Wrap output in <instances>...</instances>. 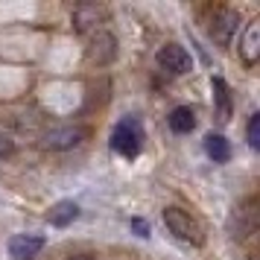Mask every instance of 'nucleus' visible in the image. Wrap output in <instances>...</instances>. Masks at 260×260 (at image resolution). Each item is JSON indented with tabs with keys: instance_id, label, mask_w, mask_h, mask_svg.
Segmentation results:
<instances>
[{
	"instance_id": "1",
	"label": "nucleus",
	"mask_w": 260,
	"mask_h": 260,
	"mask_svg": "<svg viewBox=\"0 0 260 260\" xmlns=\"http://www.w3.org/2000/svg\"><path fill=\"white\" fill-rule=\"evenodd\" d=\"M164 225H167V231L176 237V240H181V243H190V246H202V243H205L202 225L196 222L187 211H181V208H167Z\"/></svg>"
},
{
	"instance_id": "2",
	"label": "nucleus",
	"mask_w": 260,
	"mask_h": 260,
	"mask_svg": "<svg viewBox=\"0 0 260 260\" xmlns=\"http://www.w3.org/2000/svg\"><path fill=\"white\" fill-rule=\"evenodd\" d=\"M141 146H143V132H141V123L135 117L114 126V132H111V149L114 152L126 155V158H135L141 152Z\"/></svg>"
},
{
	"instance_id": "3",
	"label": "nucleus",
	"mask_w": 260,
	"mask_h": 260,
	"mask_svg": "<svg viewBox=\"0 0 260 260\" xmlns=\"http://www.w3.org/2000/svg\"><path fill=\"white\" fill-rule=\"evenodd\" d=\"M85 141V129L82 126H56V129H47L44 132V138H41V146L44 149H73V146H79Z\"/></svg>"
},
{
	"instance_id": "4",
	"label": "nucleus",
	"mask_w": 260,
	"mask_h": 260,
	"mask_svg": "<svg viewBox=\"0 0 260 260\" xmlns=\"http://www.w3.org/2000/svg\"><path fill=\"white\" fill-rule=\"evenodd\" d=\"M155 61H158V68H161V71H170V73H176V76H181V73H190V68H193L190 53L181 47V44H173V41L158 50Z\"/></svg>"
},
{
	"instance_id": "5",
	"label": "nucleus",
	"mask_w": 260,
	"mask_h": 260,
	"mask_svg": "<svg viewBox=\"0 0 260 260\" xmlns=\"http://www.w3.org/2000/svg\"><path fill=\"white\" fill-rule=\"evenodd\" d=\"M114 59H117V38L106 32V29H96V36L88 44V61L103 68V64H111Z\"/></svg>"
},
{
	"instance_id": "6",
	"label": "nucleus",
	"mask_w": 260,
	"mask_h": 260,
	"mask_svg": "<svg viewBox=\"0 0 260 260\" xmlns=\"http://www.w3.org/2000/svg\"><path fill=\"white\" fill-rule=\"evenodd\" d=\"M237 26H240V15L234 9H219L211 21V38L219 47H228L231 38L237 36Z\"/></svg>"
},
{
	"instance_id": "7",
	"label": "nucleus",
	"mask_w": 260,
	"mask_h": 260,
	"mask_svg": "<svg viewBox=\"0 0 260 260\" xmlns=\"http://www.w3.org/2000/svg\"><path fill=\"white\" fill-rule=\"evenodd\" d=\"M44 248V237L38 234H15L9 240V254L15 260H32Z\"/></svg>"
},
{
	"instance_id": "8",
	"label": "nucleus",
	"mask_w": 260,
	"mask_h": 260,
	"mask_svg": "<svg viewBox=\"0 0 260 260\" xmlns=\"http://www.w3.org/2000/svg\"><path fill=\"white\" fill-rule=\"evenodd\" d=\"M106 18V12L100 9V6H94V3H82V6H76L73 9V29L76 32H88V29H96V24Z\"/></svg>"
},
{
	"instance_id": "9",
	"label": "nucleus",
	"mask_w": 260,
	"mask_h": 260,
	"mask_svg": "<svg viewBox=\"0 0 260 260\" xmlns=\"http://www.w3.org/2000/svg\"><path fill=\"white\" fill-rule=\"evenodd\" d=\"M240 56L246 64H254L260 59V21H251L246 26V36L240 41Z\"/></svg>"
},
{
	"instance_id": "10",
	"label": "nucleus",
	"mask_w": 260,
	"mask_h": 260,
	"mask_svg": "<svg viewBox=\"0 0 260 260\" xmlns=\"http://www.w3.org/2000/svg\"><path fill=\"white\" fill-rule=\"evenodd\" d=\"M228 231L234 240H243L254 231V211H251V202H248L246 208H237L231 213V222H228Z\"/></svg>"
},
{
	"instance_id": "11",
	"label": "nucleus",
	"mask_w": 260,
	"mask_h": 260,
	"mask_svg": "<svg viewBox=\"0 0 260 260\" xmlns=\"http://www.w3.org/2000/svg\"><path fill=\"white\" fill-rule=\"evenodd\" d=\"M167 123H170V129L176 132V135H190V132L196 129V111L190 106H176L170 111Z\"/></svg>"
},
{
	"instance_id": "12",
	"label": "nucleus",
	"mask_w": 260,
	"mask_h": 260,
	"mask_svg": "<svg viewBox=\"0 0 260 260\" xmlns=\"http://www.w3.org/2000/svg\"><path fill=\"white\" fill-rule=\"evenodd\" d=\"M76 216H79V208H76V202H71V199L56 202V205L50 208V213H47L50 225H56V228H68Z\"/></svg>"
},
{
	"instance_id": "13",
	"label": "nucleus",
	"mask_w": 260,
	"mask_h": 260,
	"mask_svg": "<svg viewBox=\"0 0 260 260\" xmlns=\"http://www.w3.org/2000/svg\"><path fill=\"white\" fill-rule=\"evenodd\" d=\"M205 152H208L213 164H225L231 158V143L225 141L222 135H208L205 138Z\"/></svg>"
},
{
	"instance_id": "14",
	"label": "nucleus",
	"mask_w": 260,
	"mask_h": 260,
	"mask_svg": "<svg viewBox=\"0 0 260 260\" xmlns=\"http://www.w3.org/2000/svg\"><path fill=\"white\" fill-rule=\"evenodd\" d=\"M211 88H213V94H216L219 120H228V117H231V96H228V85H225L219 76H213V79H211Z\"/></svg>"
},
{
	"instance_id": "15",
	"label": "nucleus",
	"mask_w": 260,
	"mask_h": 260,
	"mask_svg": "<svg viewBox=\"0 0 260 260\" xmlns=\"http://www.w3.org/2000/svg\"><path fill=\"white\" fill-rule=\"evenodd\" d=\"M248 146L251 149L260 146V114H251V120H248Z\"/></svg>"
},
{
	"instance_id": "16",
	"label": "nucleus",
	"mask_w": 260,
	"mask_h": 260,
	"mask_svg": "<svg viewBox=\"0 0 260 260\" xmlns=\"http://www.w3.org/2000/svg\"><path fill=\"white\" fill-rule=\"evenodd\" d=\"M12 152H15V141L6 135V132H0V161H3V158H9Z\"/></svg>"
},
{
	"instance_id": "17",
	"label": "nucleus",
	"mask_w": 260,
	"mask_h": 260,
	"mask_svg": "<svg viewBox=\"0 0 260 260\" xmlns=\"http://www.w3.org/2000/svg\"><path fill=\"white\" fill-rule=\"evenodd\" d=\"M132 231L138 237H149V225L143 222V219H132Z\"/></svg>"
},
{
	"instance_id": "18",
	"label": "nucleus",
	"mask_w": 260,
	"mask_h": 260,
	"mask_svg": "<svg viewBox=\"0 0 260 260\" xmlns=\"http://www.w3.org/2000/svg\"><path fill=\"white\" fill-rule=\"evenodd\" d=\"M68 260H94V257H91V254H71Z\"/></svg>"
}]
</instances>
